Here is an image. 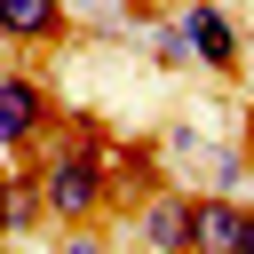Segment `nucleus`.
<instances>
[{
    "label": "nucleus",
    "mask_w": 254,
    "mask_h": 254,
    "mask_svg": "<svg viewBox=\"0 0 254 254\" xmlns=\"http://www.w3.org/2000/svg\"><path fill=\"white\" fill-rule=\"evenodd\" d=\"M32 183H40V206H48V222H56V230H95L103 214H119L111 159H103V151H79V143H64V135H48V143H40Z\"/></svg>",
    "instance_id": "f257e3e1"
},
{
    "label": "nucleus",
    "mask_w": 254,
    "mask_h": 254,
    "mask_svg": "<svg viewBox=\"0 0 254 254\" xmlns=\"http://www.w3.org/2000/svg\"><path fill=\"white\" fill-rule=\"evenodd\" d=\"M48 135H56V87L24 64H0V151L32 159Z\"/></svg>",
    "instance_id": "f03ea898"
},
{
    "label": "nucleus",
    "mask_w": 254,
    "mask_h": 254,
    "mask_svg": "<svg viewBox=\"0 0 254 254\" xmlns=\"http://www.w3.org/2000/svg\"><path fill=\"white\" fill-rule=\"evenodd\" d=\"M175 24H183V40H190V64H198V71L230 79V71L246 64V40H238V24H230L222 0H175Z\"/></svg>",
    "instance_id": "7ed1b4c3"
},
{
    "label": "nucleus",
    "mask_w": 254,
    "mask_h": 254,
    "mask_svg": "<svg viewBox=\"0 0 254 254\" xmlns=\"http://www.w3.org/2000/svg\"><path fill=\"white\" fill-rule=\"evenodd\" d=\"M135 238L159 246V254H183V246H190V190H183V183H151V190L135 198Z\"/></svg>",
    "instance_id": "20e7f679"
},
{
    "label": "nucleus",
    "mask_w": 254,
    "mask_h": 254,
    "mask_svg": "<svg viewBox=\"0 0 254 254\" xmlns=\"http://www.w3.org/2000/svg\"><path fill=\"white\" fill-rule=\"evenodd\" d=\"M71 32L64 0H0V48H56Z\"/></svg>",
    "instance_id": "39448f33"
},
{
    "label": "nucleus",
    "mask_w": 254,
    "mask_h": 254,
    "mask_svg": "<svg viewBox=\"0 0 254 254\" xmlns=\"http://www.w3.org/2000/svg\"><path fill=\"white\" fill-rule=\"evenodd\" d=\"M238 214H246L238 190H190V246L230 254V246H238Z\"/></svg>",
    "instance_id": "423d86ee"
},
{
    "label": "nucleus",
    "mask_w": 254,
    "mask_h": 254,
    "mask_svg": "<svg viewBox=\"0 0 254 254\" xmlns=\"http://www.w3.org/2000/svg\"><path fill=\"white\" fill-rule=\"evenodd\" d=\"M40 222H48V206H40L32 167H8V175H0V238H32Z\"/></svg>",
    "instance_id": "0eeeda50"
},
{
    "label": "nucleus",
    "mask_w": 254,
    "mask_h": 254,
    "mask_svg": "<svg viewBox=\"0 0 254 254\" xmlns=\"http://www.w3.org/2000/svg\"><path fill=\"white\" fill-rule=\"evenodd\" d=\"M151 64L159 71H190V40H183V24H175V8L151 24Z\"/></svg>",
    "instance_id": "6e6552de"
},
{
    "label": "nucleus",
    "mask_w": 254,
    "mask_h": 254,
    "mask_svg": "<svg viewBox=\"0 0 254 254\" xmlns=\"http://www.w3.org/2000/svg\"><path fill=\"white\" fill-rule=\"evenodd\" d=\"M64 16H71V24H103V32H119V0H64Z\"/></svg>",
    "instance_id": "1a4fd4ad"
},
{
    "label": "nucleus",
    "mask_w": 254,
    "mask_h": 254,
    "mask_svg": "<svg viewBox=\"0 0 254 254\" xmlns=\"http://www.w3.org/2000/svg\"><path fill=\"white\" fill-rule=\"evenodd\" d=\"M230 254H254V206L238 214V246H230Z\"/></svg>",
    "instance_id": "9d476101"
}]
</instances>
